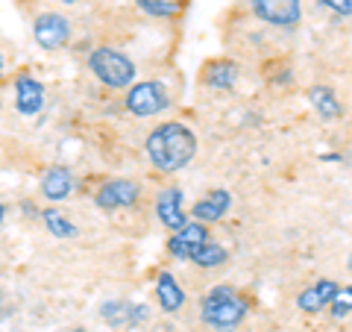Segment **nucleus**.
I'll return each instance as SVG.
<instances>
[{
  "mask_svg": "<svg viewBox=\"0 0 352 332\" xmlns=\"http://www.w3.org/2000/svg\"><path fill=\"white\" fill-rule=\"evenodd\" d=\"M144 150L162 174H176L197 156V136L179 121H168L147 136Z\"/></svg>",
  "mask_w": 352,
  "mask_h": 332,
  "instance_id": "1",
  "label": "nucleus"
},
{
  "mask_svg": "<svg viewBox=\"0 0 352 332\" xmlns=\"http://www.w3.org/2000/svg\"><path fill=\"white\" fill-rule=\"evenodd\" d=\"M250 306L232 285H214L212 291L203 297L200 303V318L208 329L217 332H235L247 320Z\"/></svg>",
  "mask_w": 352,
  "mask_h": 332,
  "instance_id": "2",
  "label": "nucleus"
},
{
  "mask_svg": "<svg viewBox=\"0 0 352 332\" xmlns=\"http://www.w3.org/2000/svg\"><path fill=\"white\" fill-rule=\"evenodd\" d=\"M88 68H91V74L109 88H129L135 83V74H138L135 62L115 48H94L91 56H88Z\"/></svg>",
  "mask_w": 352,
  "mask_h": 332,
  "instance_id": "3",
  "label": "nucleus"
},
{
  "mask_svg": "<svg viewBox=\"0 0 352 332\" xmlns=\"http://www.w3.org/2000/svg\"><path fill=\"white\" fill-rule=\"evenodd\" d=\"M126 109L135 118H153V115H162L164 109L170 106V94L168 88L156 80H144V83H132L129 92H126Z\"/></svg>",
  "mask_w": 352,
  "mask_h": 332,
  "instance_id": "4",
  "label": "nucleus"
},
{
  "mask_svg": "<svg viewBox=\"0 0 352 332\" xmlns=\"http://www.w3.org/2000/svg\"><path fill=\"white\" fill-rule=\"evenodd\" d=\"M32 36L44 50H59L71 41V21L59 12H41L32 21Z\"/></svg>",
  "mask_w": 352,
  "mask_h": 332,
  "instance_id": "5",
  "label": "nucleus"
},
{
  "mask_svg": "<svg viewBox=\"0 0 352 332\" xmlns=\"http://www.w3.org/2000/svg\"><path fill=\"white\" fill-rule=\"evenodd\" d=\"M252 12H256L264 24L294 30L302 18V0H252Z\"/></svg>",
  "mask_w": 352,
  "mask_h": 332,
  "instance_id": "6",
  "label": "nucleus"
},
{
  "mask_svg": "<svg viewBox=\"0 0 352 332\" xmlns=\"http://www.w3.org/2000/svg\"><path fill=\"white\" fill-rule=\"evenodd\" d=\"M141 197V185L135 180H109L97 188L94 203L106 209V212H115V209H129L135 206Z\"/></svg>",
  "mask_w": 352,
  "mask_h": 332,
  "instance_id": "7",
  "label": "nucleus"
},
{
  "mask_svg": "<svg viewBox=\"0 0 352 332\" xmlns=\"http://www.w3.org/2000/svg\"><path fill=\"white\" fill-rule=\"evenodd\" d=\"M206 241H208V227L200 224V220H185V224L179 229H173V236L168 238V250L176 259L191 262L194 250L200 245H206Z\"/></svg>",
  "mask_w": 352,
  "mask_h": 332,
  "instance_id": "8",
  "label": "nucleus"
},
{
  "mask_svg": "<svg viewBox=\"0 0 352 332\" xmlns=\"http://www.w3.org/2000/svg\"><path fill=\"white\" fill-rule=\"evenodd\" d=\"M182 200H185V194H182V188L179 185H164L162 191L156 194V215L162 220V227L164 229H179L185 224V209H182Z\"/></svg>",
  "mask_w": 352,
  "mask_h": 332,
  "instance_id": "9",
  "label": "nucleus"
},
{
  "mask_svg": "<svg viewBox=\"0 0 352 332\" xmlns=\"http://www.w3.org/2000/svg\"><path fill=\"white\" fill-rule=\"evenodd\" d=\"M229 206H232V194L226 191V188H214V191H208L206 197H200V200L194 203L191 215L194 220H200V224H217V220H223Z\"/></svg>",
  "mask_w": 352,
  "mask_h": 332,
  "instance_id": "10",
  "label": "nucleus"
},
{
  "mask_svg": "<svg viewBox=\"0 0 352 332\" xmlns=\"http://www.w3.org/2000/svg\"><path fill=\"white\" fill-rule=\"evenodd\" d=\"M335 291H338L335 280H317V282L308 285V289L300 291V297H296V309L305 312V315H320L329 309V303H332Z\"/></svg>",
  "mask_w": 352,
  "mask_h": 332,
  "instance_id": "11",
  "label": "nucleus"
},
{
  "mask_svg": "<svg viewBox=\"0 0 352 332\" xmlns=\"http://www.w3.org/2000/svg\"><path fill=\"white\" fill-rule=\"evenodd\" d=\"M15 106L21 115H38L44 106V85L30 74H21L15 80Z\"/></svg>",
  "mask_w": 352,
  "mask_h": 332,
  "instance_id": "12",
  "label": "nucleus"
},
{
  "mask_svg": "<svg viewBox=\"0 0 352 332\" xmlns=\"http://www.w3.org/2000/svg\"><path fill=\"white\" fill-rule=\"evenodd\" d=\"M156 300H159V309H162L164 315L182 312V306H185V291H182V285L176 282L173 273L162 271V273L156 276Z\"/></svg>",
  "mask_w": 352,
  "mask_h": 332,
  "instance_id": "13",
  "label": "nucleus"
},
{
  "mask_svg": "<svg viewBox=\"0 0 352 332\" xmlns=\"http://www.w3.org/2000/svg\"><path fill=\"white\" fill-rule=\"evenodd\" d=\"M74 174L68 168H50L47 174L41 176V194L47 197L50 203H59V200H68L74 194Z\"/></svg>",
  "mask_w": 352,
  "mask_h": 332,
  "instance_id": "14",
  "label": "nucleus"
},
{
  "mask_svg": "<svg viewBox=\"0 0 352 332\" xmlns=\"http://www.w3.org/2000/svg\"><path fill=\"white\" fill-rule=\"evenodd\" d=\"M100 315L112 324L115 329H126V326H135L147 318V309L141 303H106L100 309Z\"/></svg>",
  "mask_w": 352,
  "mask_h": 332,
  "instance_id": "15",
  "label": "nucleus"
},
{
  "mask_svg": "<svg viewBox=\"0 0 352 332\" xmlns=\"http://www.w3.org/2000/svg\"><path fill=\"white\" fill-rule=\"evenodd\" d=\"M308 101H311V106L317 109V115L323 121H338L344 115V106H340L338 94L329 85H314L311 92H308Z\"/></svg>",
  "mask_w": 352,
  "mask_h": 332,
  "instance_id": "16",
  "label": "nucleus"
},
{
  "mask_svg": "<svg viewBox=\"0 0 352 332\" xmlns=\"http://www.w3.org/2000/svg\"><path fill=\"white\" fill-rule=\"evenodd\" d=\"M203 80H206L208 88H217V92H229V88L235 85V80H238V65H235V62H229V59H223V62H212V65L206 68Z\"/></svg>",
  "mask_w": 352,
  "mask_h": 332,
  "instance_id": "17",
  "label": "nucleus"
},
{
  "mask_svg": "<svg viewBox=\"0 0 352 332\" xmlns=\"http://www.w3.org/2000/svg\"><path fill=\"white\" fill-rule=\"evenodd\" d=\"M226 259H229V250L223 245H217V241H206V245L197 247L194 256H191V262L197 264V268H206V271L220 268Z\"/></svg>",
  "mask_w": 352,
  "mask_h": 332,
  "instance_id": "18",
  "label": "nucleus"
},
{
  "mask_svg": "<svg viewBox=\"0 0 352 332\" xmlns=\"http://www.w3.org/2000/svg\"><path fill=\"white\" fill-rule=\"evenodd\" d=\"M41 218H44V224H47V229L56 238H74L76 236V224H71V220L65 218V212H59V209H53V206L44 209Z\"/></svg>",
  "mask_w": 352,
  "mask_h": 332,
  "instance_id": "19",
  "label": "nucleus"
},
{
  "mask_svg": "<svg viewBox=\"0 0 352 332\" xmlns=\"http://www.w3.org/2000/svg\"><path fill=\"white\" fill-rule=\"evenodd\" d=\"M329 315L335 320H344L352 315V285H344V289H338L332 303H329Z\"/></svg>",
  "mask_w": 352,
  "mask_h": 332,
  "instance_id": "20",
  "label": "nucleus"
},
{
  "mask_svg": "<svg viewBox=\"0 0 352 332\" xmlns=\"http://www.w3.org/2000/svg\"><path fill=\"white\" fill-rule=\"evenodd\" d=\"M141 12H147L153 18H170L179 12V3L176 0H135Z\"/></svg>",
  "mask_w": 352,
  "mask_h": 332,
  "instance_id": "21",
  "label": "nucleus"
},
{
  "mask_svg": "<svg viewBox=\"0 0 352 332\" xmlns=\"http://www.w3.org/2000/svg\"><path fill=\"white\" fill-rule=\"evenodd\" d=\"M320 3L326 6V9H332L335 15H352V0H320Z\"/></svg>",
  "mask_w": 352,
  "mask_h": 332,
  "instance_id": "22",
  "label": "nucleus"
},
{
  "mask_svg": "<svg viewBox=\"0 0 352 332\" xmlns=\"http://www.w3.org/2000/svg\"><path fill=\"white\" fill-rule=\"evenodd\" d=\"M3 215H6V209H3V203H0V224H3Z\"/></svg>",
  "mask_w": 352,
  "mask_h": 332,
  "instance_id": "23",
  "label": "nucleus"
},
{
  "mask_svg": "<svg viewBox=\"0 0 352 332\" xmlns=\"http://www.w3.org/2000/svg\"><path fill=\"white\" fill-rule=\"evenodd\" d=\"M346 268H349V273H352V253H349V259H346Z\"/></svg>",
  "mask_w": 352,
  "mask_h": 332,
  "instance_id": "24",
  "label": "nucleus"
},
{
  "mask_svg": "<svg viewBox=\"0 0 352 332\" xmlns=\"http://www.w3.org/2000/svg\"><path fill=\"white\" fill-rule=\"evenodd\" d=\"M0 76H3V56H0Z\"/></svg>",
  "mask_w": 352,
  "mask_h": 332,
  "instance_id": "25",
  "label": "nucleus"
},
{
  "mask_svg": "<svg viewBox=\"0 0 352 332\" xmlns=\"http://www.w3.org/2000/svg\"><path fill=\"white\" fill-rule=\"evenodd\" d=\"M62 3H80V0H62Z\"/></svg>",
  "mask_w": 352,
  "mask_h": 332,
  "instance_id": "26",
  "label": "nucleus"
}]
</instances>
